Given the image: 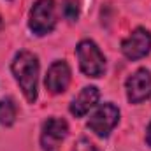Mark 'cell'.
<instances>
[{
  "label": "cell",
  "mask_w": 151,
  "mask_h": 151,
  "mask_svg": "<svg viewBox=\"0 0 151 151\" xmlns=\"http://www.w3.org/2000/svg\"><path fill=\"white\" fill-rule=\"evenodd\" d=\"M11 70L18 81L23 95L30 104L37 100V81H39V60L30 51H19L12 58Z\"/></svg>",
  "instance_id": "6da1fadb"
},
{
  "label": "cell",
  "mask_w": 151,
  "mask_h": 151,
  "mask_svg": "<svg viewBox=\"0 0 151 151\" xmlns=\"http://www.w3.org/2000/svg\"><path fill=\"white\" fill-rule=\"evenodd\" d=\"M127 99L130 104H141L151 97V72L148 69H139L127 79Z\"/></svg>",
  "instance_id": "52a82bcc"
},
{
  "label": "cell",
  "mask_w": 151,
  "mask_h": 151,
  "mask_svg": "<svg viewBox=\"0 0 151 151\" xmlns=\"http://www.w3.org/2000/svg\"><path fill=\"white\" fill-rule=\"evenodd\" d=\"M30 30L35 35L51 34L56 27V5L55 0H37L30 9Z\"/></svg>",
  "instance_id": "3957f363"
},
{
  "label": "cell",
  "mask_w": 151,
  "mask_h": 151,
  "mask_svg": "<svg viewBox=\"0 0 151 151\" xmlns=\"http://www.w3.org/2000/svg\"><path fill=\"white\" fill-rule=\"evenodd\" d=\"M62 14L67 21H77V18H79V2L77 0H62Z\"/></svg>",
  "instance_id": "8fae6325"
},
{
  "label": "cell",
  "mask_w": 151,
  "mask_h": 151,
  "mask_svg": "<svg viewBox=\"0 0 151 151\" xmlns=\"http://www.w3.org/2000/svg\"><path fill=\"white\" fill-rule=\"evenodd\" d=\"M150 51H151V34L142 27H137L121 42V53L132 62L144 58L146 55H150Z\"/></svg>",
  "instance_id": "8992f818"
},
{
  "label": "cell",
  "mask_w": 151,
  "mask_h": 151,
  "mask_svg": "<svg viewBox=\"0 0 151 151\" xmlns=\"http://www.w3.org/2000/svg\"><path fill=\"white\" fill-rule=\"evenodd\" d=\"M100 99V91L97 86H84L81 90V93L76 97L70 104V113L74 114L76 118H81L88 113Z\"/></svg>",
  "instance_id": "9c48e42d"
},
{
  "label": "cell",
  "mask_w": 151,
  "mask_h": 151,
  "mask_svg": "<svg viewBox=\"0 0 151 151\" xmlns=\"http://www.w3.org/2000/svg\"><path fill=\"white\" fill-rule=\"evenodd\" d=\"M119 121V109L113 102L102 104L88 119V128L99 137H107Z\"/></svg>",
  "instance_id": "277c9868"
},
{
  "label": "cell",
  "mask_w": 151,
  "mask_h": 151,
  "mask_svg": "<svg viewBox=\"0 0 151 151\" xmlns=\"http://www.w3.org/2000/svg\"><path fill=\"white\" fill-rule=\"evenodd\" d=\"M76 55H77V60H79V67H81V72L88 77H100L106 72V58L100 51V47L90 40V39H84L77 44L76 47Z\"/></svg>",
  "instance_id": "7a4b0ae2"
},
{
  "label": "cell",
  "mask_w": 151,
  "mask_h": 151,
  "mask_svg": "<svg viewBox=\"0 0 151 151\" xmlns=\"http://www.w3.org/2000/svg\"><path fill=\"white\" fill-rule=\"evenodd\" d=\"M44 84L49 90V93H53V95L63 93L70 84V67H69V63L65 60L53 62L47 69Z\"/></svg>",
  "instance_id": "ba28073f"
},
{
  "label": "cell",
  "mask_w": 151,
  "mask_h": 151,
  "mask_svg": "<svg viewBox=\"0 0 151 151\" xmlns=\"http://www.w3.org/2000/svg\"><path fill=\"white\" fill-rule=\"evenodd\" d=\"M146 142H148V146H151V123L148 127V130H146Z\"/></svg>",
  "instance_id": "4fadbf2b"
},
{
  "label": "cell",
  "mask_w": 151,
  "mask_h": 151,
  "mask_svg": "<svg viewBox=\"0 0 151 151\" xmlns=\"http://www.w3.org/2000/svg\"><path fill=\"white\" fill-rule=\"evenodd\" d=\"M72 151H97V148H95V144H93L91 141L81 137V139L74 144V150Z\"/></svg>",
  "instance_id": "7c38bea8"
},
{
  "label": "cell",
  "mask_w": 151,
  "mask_h": 151,
  "mask_svg": "<svg viewBox=\"0 0 151 151\" xmlns=\"http://www.w3.org/2000/svg\"><path fill=\"white\" fill-rule=\"evenodd\" d=\"M69 134V125L63 118H47L40 132V146L44 151H56Z\"/></svg>",
  "instance_id": "5b68a950"
},
{
  "label": "cell",
  "mask_w": 151,
  "mask_h": 151,
  "mask_svg": "<svg viewBox=\"0 0 151 151\" xmlns=\"http://www.w3.org/2000/svg\"><path fill=\"white\" fill-rule=\"evenodd\" d=\"M16 116H18V107H16L14 100L9 97L2 99L0 100V125H4V127L14 125Z\"/></svg>",
  "instance_id": "30bf717a"
}]
</instances>
